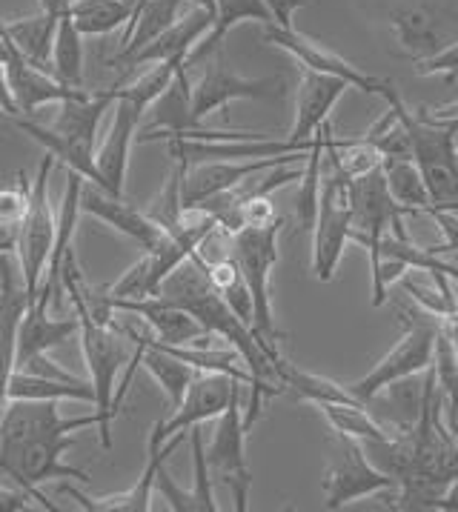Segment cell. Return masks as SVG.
Here are the masks:
<instances>
[{
	"label": "cell",
	"mask_w": 458,
	"mask_h": 512,
	"mask_svg": "<svg viewBox=\"0 0 458 512\" xmlns=\"http://www.w3.org/2000/svg\"><path fill=\"white\" fill-rule=\"evenodd\" d=\"M387 106L410 132L413 161L421 169L427 189L433 195V209H458V121H430L421 112L407 109L401 95H393Z\"/></svg>",
	"instance_id": "cell-1"
},
{
	"label": "cell",
	"mask_w": 458,
	"mask_h": 512,
	"mask_svg": "<svg viewBox=\"0 0 458 512\" xmlns=\"http://www.w3.org/2000/svg\"><path fill=\"white\" fill-rule=\"evenodd\" d=\"M398 315H401V324H404L401 341L364 378H358L355 384L347 387L364 407H370L375 401V395L381 390H387L390 384H396L401 378H410V375H421L433 364L441 318H436L433 312H427L418 304L398 307Z\"/></svg>",
	"instance_id": "cell-2"
},
{
	"label": "cell",
	"mask_w": 458,
	"mask_h": 512,
	"mask_svg": "<svg viewBox=\"0 0 458 512\" xmlns=\"http://www.w3.org/2000/svg\"><path fill=\"white\" fill-rule=\"evenodd\" d=\"M75 315L81 318V349H84L86 372L89 381L95 387V412H98V432H101V444L104 450H112V421H115V381L124 364H129V347L121 329L112 324H101L98 318H92V312L84 307L81 298H69Z\"/></svg>",
	"instance_id": "cell-3"
},
{
	"label": "cell",
	"mask_w": 458,
	"mask_h": 512,
	"mask_svg": "<svg viewBox=\"0 0 458 512\" xmlns=\"http://www.w3.org/2000/svg\"><path fill=\"white\" fill-rule=\"evenodd\" d=\"M75 447V435H32V438H0V475L12 478L18 487L29 492L43 510H58L41 492L43 481L52 478H75L89 484L84 470L63 464V452Z\"/></svg>",
	"instance_id": "cell-4"
},
{
	"label": "cell",
	"mask_w": 458,
	"mask_h": 512,
	"mask_svg": "<svg viewBox=\"0 0 458 512\" xmlns=\"http://www.w3.org/2000/svg\"><path fill=\"white\" fill-rule=\"evenodd\" d=\"M350 206H353V229H350V244L364 246L370 252V267H373V281L378 278L381 267V244L384 235L393 232L396 238H410L404 229V218L416 215L413 209L401 206L387 189L384 169L375 166L364 175L350 178Z\"/></svg>",
	"instance_id": "cell-5"
},
{
	"label": "cell",
	"mask_w": 458,
	"mask_h": 512,
	"mask_svg": "<svg viewBox=\"0 0 458 512\" xmlns=\"http://www.w3.org/2000/svg\"><path fill=\"white\" fill-rule=\"evenodd\" d=\"M281 226H284V218L278 215L272 224L247 226L238 235H232V258L244 272L247 287L252 292V304H255V335H261L275 347H278V327L272 315L270 278L275 264L281 261V249H278Z\"/></svg>",
	"instance_id": "cell-6"
},
{
	"label": "cell",
	"mask_w": 458,
	"mask_h": 512,
	"mask_svg": "<svg viewBox=\"0 0 458 512\" xmlns=\"http://www.w3.org/2000/svg\"><path fill=\"white\" fill-rule=\"evenodd\" d=\"M55 155L46 152L43 155L41 166H38V175L32 181V192H29V206H26V215L18 224V267L23 275V287L29 301L38 295L43 275H46V264H49V255H52V246H55V232H58V215L52 212L49 204V175H52V166H55Z\"/></svg>",
	"instance_id": "cell-7"
},
{
	"label": "cell",
	"mask_w": 458,
	"mask_h": 512,
	"mask_svg": "<svg viewBox=\"0 0 458 512\" xmlns=\"http://www.w3.org/2000/svg\"><path fill=\"white\" fill-rule=\"evenodd\" d=\"M327 155V152H324ZM327 175L321 184V206L313 226V272L321 284H330L341 255L350 244L353 206H350V178L327 158Z\"/></svg>",
	"instance_id": "cell-8"
},
{
	"label": "cell",
	"mask_w": 458,
	"mask_h": 512,
	"mask_svg": "<svg viewBox=\"0 0 458 512\" xmlns=\"http://www.w3.org/2000/svg\"><path fill=\"white\" fill-rule=\"evenodd\" d=\"M330 450H333V458L324 472V507L327 510H341L367 495L396 490V478L375 467L358 438L335 432Z\"/></svg>",
	"instance_id": "cell-9"
},
{
	"label": "cell",
	"mask_w": 458,
	"mask_h": 512,
	"mask_svg": "<svg viewBox=\"0 0 458 512\" xmlns=\"http://www.w3.org/2000/svg\"><path fill=\"white\" fill-rule=\"evenodd\" d=\"M247 424L241 410V392L232 398L224 415L215 424V435L207 447V464L215 481H221L235 501V512H247L252 490V472L247 464Z\"/></svg>",
	"instance_id": "cell-10"
},
{
	"label": "cell",
	"mask_w": 458,
	"mask_h": 512,
	"mask_svg": "<svg viewBox=\"0 0 458 512\" xmlns=\"http://www.w3.org/2000/svg\"><path fill=\"white\" fill-rule=\"evenodd\" d=\"M278 95H284V78H244L229 69L224 49H218L209 58L204 75L192 86V121L201 126L204 118L227 109L232 101H272Z\"/></svg>",
	"instance_id": "cell-11"
},
{
	"label": "cell",
	"mask_w": 458,
	"mask_h": 512,
	"mask_svg": "<svg viewBox=\"0 0 458 512\" xmlns=\"http://www.w3.org/2000/svg\"><path fill=\"white\" fill-rule=\"evenodd\" d=\"M241 384L238 378L232 375H224V372H195L192 384H189L184 401L172 410L167 421H155V427L149 432V441L152 444H167L172 435L178 432H189L192 427L204 424V421H218L224 410L232 404V398L241 392Z\"/></svg>",
	"instance_id": "cell-12"
},
{
	"label": "cell",
	"mask_w": 458,
	"mask_h": 512,
	"mask_svg": "<svg viewBox=\"0 0 458 512\" xmlns=\"http://www.w3.org/2000/svg\"><path fill=\"white\" fill-rule=\"evenodd\" d=\"M264 38H267L270 46L284 49L287 55H292L301 66L315 69V72H324V75L344 78L353 89H361L364 95H375V98H381V101H390L393 95H398V89L390 81H381V78H375V75L361 72L355 63H350L347 58H341V55H335L333 49H327V46H321V43L304 38V35L295 32V29H281V26H275V23H267Z\"/></svg>",
	"instance_id": "cell-13"
},
{
	"label": "cell",
	"mask_w": 458,
	"mask_h": 512,
	"mask_svg": "<svg viewBox=\"0 0 458 512\" xmlns=\"http://www.w3.org/2000/svg\"><path fill=\"white\" fill-rule=\"evenodd\" d=\"M29 309L21 267L0 252V410L9 401V381L18 369V332Z\"/></svg>",
	"instance_id": "cell-14"
},
{
	"label": "cell",
	"mask_w": 458,
	"mask_h": 512,
	"mask_svg": "<svg viewBox=\"0 0 458 512\" xmlns=\"http://www.w3.org/2000/svg\"><path fill=\"white\" fill-rule=\"evenodd\" d=\"M310 152H290V155H278V158H252V161H204V164L187 166L184 172V209L204 201L209 195L227 192L232 186L244 184L252 175H261L275 166H292L304 161Z\"/></svg>",
	"instance_id": "cell-15"
},
{
	"label": "cell",
	"mask_w": 458,
	"mask_h": 512,
	"mask_svg": "<svg viewBox=\"0 0 458 512\" xmlns=\"http://www.w3.org/2000/svg\"><path fill=\"white\" fill-rule=\"evenodd\" d=\"M109 304H112L115 312L138 315L149 327V332L155 335V341H161V344L187 347V344H209V338H212L207 329L201 327L198 318H192L187 309L178 307L175 301H169L164 295H146V298H132V301H109Z\"/></svg>",
	"instance_id": "cell-16"
},
{
	"label": "cell",
	"mask_w": 458,
	"mask_h": 512,
	"mask_svg": "<svg viewBox=\"0 0 458 512\" xmlns=\"http://www.w3.org/2000/svg\"><path fill=\"white\" fill-rule=\"evenodd\" d=\"M215 26V12L204 9V6H189L187 12L169 26L164 35H158L152 43H146L144 49H138L135 55H129L124 61H115L112 66L132 72L138 66H149V63H167V61H189L192 49L204 41L209 29Z\"/></svg>",
	"instance_id": "cell-17"
},
{
	"label": "cell",
	"mask_w": 458,
	"mask_h": 512,
	"mask_svg": "<svg viewBox=\"0 0 458 512\" xmlns=\"http://www.w3.org/2000/svg\"><path fill=\"white\" fill-rule=\"evenodd\" d=\"M347 89H353V86L344 78L324 75V72L304 66L298 95H295V123H292L287 138L295 144H313L318 129L330 121V112L335 109V103L344 98Z\"/></svg>",
	"instance_id": "cell-18"
},
{
	"label": "cell",
	"mask_w": 458,
	"mask_h": 512,
	"mask_svg": "<svg viewBox=\"0 0 458 512\" xmlns=\"http://www.w3.org/2000/svg\"><path fill=\"white\" fill-rule=\"evenodd\" d=\"M112 109H115L112 123L106 129L101 146L95 149V166H98V175H101V186L109 189V192H115V195H124L129 149L135 144L138 123L144 118V112L132 101H126L124 95H118V101H115Z\"/></svg>",
	"instance_id": "cell-19"
},
{
	"label": "cell",
	"mask_w": 458,
	"mask_h": 512,
	"mask_svg": "<svg viewBox=\"0 0 458 512\" xmlns=\"http://www.w3.org/2000/svg\"><path fill=\"white\" fill-rule=\"evenodd\" d=\"M184 435L187 432H178L172 435L167 444H152L146 441V464L141 478L129 487L126 492H118V495H101V498H92V495H84L75 487H61V492H66L69 498H75L81 504V510L89 512H149L152 510V490H155V472L161 464H167V458L172 452L178 450L184 444Z\"/></svg>",
	"instance_id": "cell-20"
},
{
	"label": "cell",
	"mask_w": 458,
	"mask_h": 512,
	"mask_svg": "<svg viewBox=\"0 0 458 512\" xmlns=\"http://www.w3.org/2000/svg\"><path fill=\"white\" fill-rule=\"evenodd\" d=\"M81 212L104 221L112 229H118L121 235L132 238L144 249H152L164 238V229L155 224L146 212H141L138 206L126 204L124 195H115V192H109L101 184H92L86 178L84 189H81Z\"/></svg>",
	"instance_id": "cell-21"
},
{
	"label": "cell",
	"mask_w": 458,
	"mask_h": 512,
	"mask_svg": "<svg viewBox=\"0 0 458 512\" xmlns=\"http://www.w3.org/2000/svg\"><path fill=\"white\" fill-rule=\"evenodd\" d=\"M118 101V86L98 89V92H81L78 98L58 103V118L52 123V129L66 138L72 146L92 152L95 155V141H98V126L104 121V115Z\"/></svg>",
	"instance_id": "cell-22"
},
{
	"label": "cell",
	"mask_w": 458,
	"mask_h": 512,
	"mask_svg": "<svg viewBox=\"0 0 458 512\" xmlns=\"http://www.w3.org/2000/svg\"><path fill=\"white\" fill-rule=\"evenodd\" d=\"M189 66H181L175 78L167 86V92L149 106L152 123L135 135L138 144H152V141H172L184 135L189 129H201L192 121V83H189Z\"/></svg>",
	"instance_id": "cell-23"
},
{
	"label": "cell",
	"mask_w": 458,
	"mask_h": 512,
	"mask_svg": "<svg viewBox=\"0 0 458 512\" xmlns=\"http://www.w3.org/2000/svg\"><path fill=\"white\" fill-rule=\"evenodd\" d=\"M46 309L49 307L32 301L23 315L21 332H18V367L41 352L63 347L72 335H81V318L75 312L69 318H52Z\"/></svg>",
	"instance_id": "cell-24"
},
{
	"label": "cell",
	"mask_w": 458,
	"mask_h": 512,
	"mask_svg": "<svg viewBox=\"0 0 458 512\" xmlns=\"http://www.w3.org/2000/svg\"><path fill=\"white\" fill-rule=\"evenodd\" d=\"M9 401H84L95 404L92 381H81L75 375H38L15 369L9 381Z\"/></svg>",
	"instance_id": "cell-25"
},
{
	"label": "cell",
	"mask_w": 458,
	"mask_h": 512,
	"mask_svg": "<svg viewBox=\"0 0 458 512\" xmlns=\"http://www.w3.org/2000/svg\"><path fill=\"white\" fill-rule=\"evenodd\" d=\"M390 26L396 32V41L404 58H410L413 63L427 61L444 49L436 18L424 6H407V9L390 12Z\"/></svg>",
	"instance_id": "cell-26"
},
{
	"label": "cell",
	"mask_w": 458,
	"mask_h": 512,
	"mask_svg": "<svg viewBox=\"0 0 458 512\" xmlns=\"http://www.w3.org/2000/svg\"><path fill=\"white\" fill-rule=\"evenodd\" d=\"M184 0H144L135 6V15L124 29L121 49L115 55V61H124L129 55H135L138 49H144L146 43H152L158 35H164L169 26L181 18ZM112 61V63H115Z\"/></svg>",
	"instance_id": "cell-27"
},
{
	"label": "cell",
	"mask_w": 458,
	"mask_h": 512,
	"mask_svg": "<svg viewBox=\"0 0 458 512\" xmlns=\"http://www.w3.org/2000/svg\"><path fill=\"white\" fill-rule=\"evenodd\" d=\"M215 12H218L215 15V26L209 29L207 38L192 49L187 66L212 58L221 49V43H224L232 26H238V23L244 21H258L264 23V26L272 23L270 9H267L264 0H215Z\"/></svg>",
	"instance_id": "cell-28"
},
{
	"label": "cell",
	"mask_w": 458,
	"mask_h": 512,
	"mask_svg": "<svg viewBox=\"0 0 458 512\" xmlns=\"http://www.w3.org/2000/svg\"><path fill=\"white\" fill-rule=\"evenodd\" d=\"M138 0H69L66 12L84 38H104L115 29H126Z\"/></svg>",
	"instance_id": "cell-29"
},
{
	"label": "cell",
	"mask_w": 458,
	"mask_h": 512,
	"mask_svg": "<svg viewBox=\"0 0 458 512\" xmlns=\"http://www.w3.org/2000/svg\"><path fill=\"white\" fill-rule=\"evenodd\" d=\"M275 367V378L292 390L298 398L310 401V404H361L355 398L353 392L347 387H341L333 378H324V375H315V372H307V369H298L295 364H290L284 355L272 364Z\"/></svg>",
	"instance_id": "cell-30"
},
{
	"label": "cell",
	"mask_w": 458,
	"mask_h": 512,
	"mask_svg": "<svg viewBox=\"0 0 458 512\" xmlns=\"http://www.w3.org/2000/svg\"><path fill=\"white\" fill-rule=\"evenodd\" d=\"M58 15L38 12L35 18H21V21H3L6 35L15 41L29 61H35L43 69L52 66V49H55V35H58Z\"/></svg>",
	"instance_id": "cell-31"
},
{
	"label": "cell",
	"mask_w": 458,
	"mask_h": 512,
	"mask_svg": "<svg viewBox=\"0 0 458 512\" xmlns=\"http://www.w3.org/2000/svg\"><path fill=\"white\" fill-rule=\"evenodd\" d=\"M387 189L398 204L413 209V212H430L433 209V195L427 189V181L413 158H384L381 161Z\"/></svg>",
	"instance_id": "cell-32"
},
{
	"label": "cell",
	"mask_w": 458,
	"mask_h": 512,
	"mask_svg": "<svg viewBox=\"0 0 458 512\" xmlns=\"http://www.w3.org/2000/svg\"><path fill=\"white\" fill-rule=\"evenodd\" d=\"M81 32L72 23L69 12H63L58 23V35H55V49H52V75L63 81L66 86L86 89L84 86V43Z\"/></svg>",
	"instance_id": "cell-33"
},
{
	"label": "cell",
	"mask_w": 458,
	"mask_h": 512,
	"mask_svg": "<svg viewBox=\"0 0 458 512\" xmlns=\"http://www.w3.org/2000/svg\"><path fill=\"white\" fill-rule=\"evenodd\" d=\"M433 372H436V384L441 398H444V410L450 430L458 435V355L453 347V338L447 327L441 324L436 335V355H433Z\"/></svg>",
	"instance_id": "cell-34"
},
{
	"label": "cell",
	"mask_w": 458,
	"mask_h": 512,
	"mask_svg": "<svg viewBox=\"0 0 458 512\" xmlns=\"http://www.w3.org/2000/svg\"><path fill=\"white\" fill-rule=\"evenodd\" d=\"M318 410L327 415V421L333 424L335 432L358 438L361 444L364 441H381V438L393 435L378 418H373L370 407H364V404H318Z\"/></svg>",
	"instance_id": "cell-35"
},
{
	"label": "cell",
	"mask_w": 458,
	"mask_h": 512,
	"mask_svg": "<svg viewBox=\"0 0 458 512\" xmlns=\"http://www.w3.org/2000/svg\"><path fill=\"white\" fill-rule=\"evenodd\" d=\"M189 447H192V467H195V484H192V512H218L215 495H212V472L207 464V444L201 424L189 430Z\"/></svg>",
	"instance_id": "cell-36"
},
{
	"label": "cell",
	"mask_w": 458,
	"mask_h": 512,
	"mask_svg": "<svg viewBox=\"0 0 458 512\" xmlns=\"http://www.w3.org/2000/svg\"><path fill=\"white\" fill-rule=\"evenodd\" d=\"M29 192H32V184L26 181V172H18L15 184L0 189V224H21L26 206H29Z\"/></svg>",
	"instance_id": "cell-37"
},
{
	"label": "cell",
	"mask_w": 458,
	"mask_h": 512,
	"mask_svg": "<svg viewBox=\"0 0 458 512\" xmlns=\"http://www.w3.org/2000/svg\"><path fill=\"white\" fill-rule=\"evenodd\" d=\"M413 66H416V75H424V78L427 75H444V78L453 81V78H458V41L444 46L433 58L413 63Z\"/></svg>",
	"instance_id": "cell-38"
},
{
	"label": "cell",
	"mask_w": 458,
	"mask_h": 512,
	"mask_svg": "<svg viewBox=\"0 0 458 512\" xmlns=\"http://www.w3.org/2000/svg\"><path fill=\"white\" fill-rule=\"evenodd\" d=\"M444 232V244H430L424 249H430L433 255H447V252H456L458 255V209H430L427 212Z\"/></svg>",
	"instance_id": "cell-39"
},
{
	"label": "cell",
	"mask_w": 458,
	"mask_h": 512,
	"mask_svg": "<svg viewBox=\"0 0 458 512\" xmlns=\"http://www.w3.org/2000/svg\"><path fill=\"white\" fill-rule=\"evenodd\" d=\"M238 212H241V224H244V229H247V226H267L278 218L270 195H250L244 204L238 206Z\"/></svg>",
	"instance_id": "cell-40"
},
{
	"label": "cell",
	"mask_w": 458,
	"mask_h": 512,
	"mask_svg": "<svg viewBox=\"0 0 458 512\" xmlns=\"http://www.w3.org/2000/svg\"><path fill=\"white\" fill-rule=\"evenodd\" d=\"M267 3V9H270L272 23L275 26H281V29H295V12L298 9H304V6H310V0H264Z\"/></svg>",
	"instance_id": "cell-41"
},
{
	"label": "cell",
	"mask_w": 458,
	"mask_h": 512,
	"mask_svg": "<svg viewBox=\"0 0 458 512\" xmlns=\"http://www.w3.org/2000/svg\"><path fill=\"white\" fill-rule=\"evenodd\" d=\"M0 112H6L9 118H21V106L15 101V92H12V83L6 75V66L0 63Z\"/></svg>",
	"instance_id": "cell-42"
},
{
	"label": "cell",
	"mask_w": 458,
	"mask_h": 512,
	"mask_svg": "<svg viewBox=\"0 0 458 512\" xmlns=\"http://www.w3.org/2000/svg\"><path fill=\"white\" fill-rule=\"evenodd\" d=\"M29 501H35L29 492H15V490H0V512H26L32 510V504Z\"/></svg>",
	"instance_id": "cell-43"
},
{
	"label": "cell",
	"mask_w": 458,
	"mask_h": 512,
	"mask_svg": "<svg viewBox=\"0 0 458 512\" xmlns=\"http://www.w3.org/2000/svg\"><path fill=\"white\" fill-rule=\"evenodd\" d=\"M424 118L430 121H458V101L447 103V106H433V109H421Z\"/></svg>",
	"instance_id": "cell-44"
},
{
	"label": "cell",
	"mask_w": 458,
	"mask_h": 512,
	"mask_svg": "<svg viewBox=\"0 0 458 512\" xmlns=\"http://www.w3.org/2000/svg\"><path fill=\"white\" fill-rule=\"evenodd\" d=\"M436 510L438 512H458V478H453V481L447 484V490L441 492Z\"/></svg>",
	"instance_id": "cell-45"
},
{
	"label": "cell",
	"mask_w": 458,
	"mask_h": 512,
	"mask_svg": "<svg viewBox=\"0 0 458 512\" xmlns=\"http://www.w3.org/2000/svg\"><path fill=\"white\" fill-rule=\"evenodd\" d=\"M18 244V226L0 224V252H12Z\"/></svg>",
	"instance_id": "cell-46"
},
{
	"label": "cell",
	"mask_w": 458,
	"mask_h": 512,
	"mask_svg": "<svg viewBox=\"0 0 458 512\" xmlns=\"http://www.w3.org/2000/svg\"><path fill=\"white\" fill-rule=\"evenodd\" d=\"M38 6L46 15H58L61 18L63 12H66V6H69V0H38Z\"/></svg>",
	"instance_id": "cell-47"
},
{
	"label": "cell",
	"mask_w": 458,
	"mask_h": 512,
	"mask_svg": "<svg viewBox=\"0 0 458 512\" xmlns=\"http://www.w3.org/2000/svg\"><path fill=\"white\" fill-rule=\"evenodd\" d=\"M189 6H204V9H212L215 12V0H189ZM218 15V12H215Z\"/></svg>",
	"instance_id": "cell-48"
},
{
	"label": "cell",
	"mask_w": 458,
	"mask_h": 512,
	"mask_svg": "<svg viewBox=\"0 0 458 512\" xmlns=\"http://www.w3.org/2000/svg\"><path fill=\"white\" fill-rule=\"evenodd\" d=\"M138 3H144V0H138Z\"/></svg>",
	"instance_id": "cell-49"
},
{
	"label": "cell",
	"mask_w": 458,
	"mask_h": 512,
	"mask_svg": "<svg viewBox=\"0 0 458 512\" xmlns=\"http://www.w3.org/2000/svg\"><path fill=\"white\" fill-rule=\"evenodd\" d=\"M0 412H3V410H0Z\"/></svg>",
	"instance_id": "cell-50"
}]
</instances>
